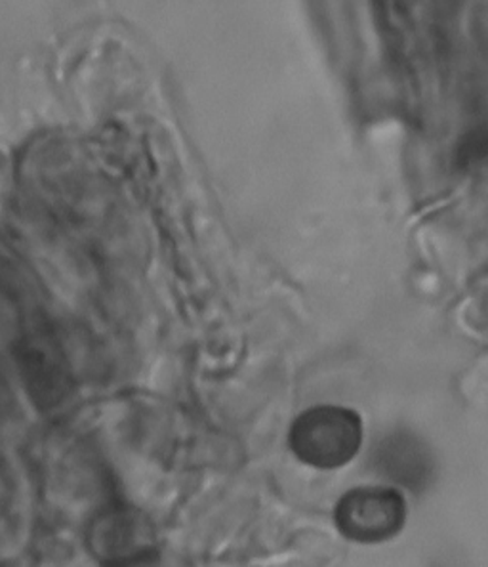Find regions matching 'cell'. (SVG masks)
Masks as SVG:
<instances>
[{
  "label": "cell",
  "mask_w": 488,
  "mask_h": 567,
  "mask_svg": "<svg viewBox=\"0 0 488 567\" xmlns=\"http://www.w3.org/2000/svg\"><path fill=\"white\" fill-rule=\"evenodd\" d=\"M290 450L315 468H340L357 455L363 443L361 416L345 408L321 405L298 416L289 436Z\"/></svg>",
  "instance_id": "1"
},
{
  "label": "cell",
  "mask_w": 488,
  "mask_h": 567,
  "mask_svg": "<svg viewBox=\"0 0 488 567\" xmlns=\"http://www.w3.org/2000/svg\"><path fill=\"white\" fill-rule=\"evenodd\" d=\"M334 519L347 539L382 543L405 526V498L392 487H357L340 498Z\"/></svg>",
  "instance_id": "2"
},
{
  "label": "cell",
  "mask_w": 488,
  "mask_h": 567,
  "mask_svg": "<svg viewBox=\"0 0 488 567\" xmlns=\"http://www.w3.org/2000/svg\"><path fill=\"white\" fill-rule=\"evenodd\" d=\"M372 466L380 476L403 485L411 492H422L434 476V457L429 447L416 434L397 430L382 437L372 451Z\"/></svg>",
  "instance_id": "3"
}]
</instances>
